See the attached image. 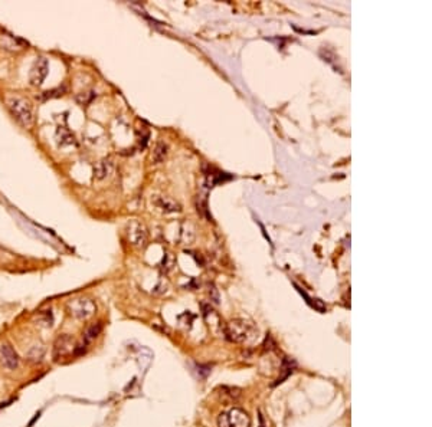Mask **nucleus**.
I'll use <instances>...</instances> for the list:
<instances>
[{"instance_id":"nucleus-1","label":"nucleus","mask_w":432,"mask_h":427,"mask_svg":"<svg viewBox=\"0 0 432 427\" xmlns=\"http://www.w3.org/2000/svg\"><path fill=\"white\" fill-rule=\"evenodd\" d=\"M225 337L228 338L232 342H241V344H248L255 341L258 337V328L257 325L250 321V319H232L228 324H225L223 327Z\"/></svg>"},{"instance_id":"nucleus-2","label":"nucleus","mask_w":432,"mask_h":427,"mask_svg":"<svg viewBox=\"0 0 432 427\" xmlns=\"http://www.w3.org/2000/svg\"><path fill=\"white\" fill-rule=\"evenodd\" d=\"M6 105H8L10 115L16 119V122L20 124L23 128H30L35 124L33 107L29 100L23 97H9L6 100Z\"/></svg>"},{"instance_id":"nucleus-3","label":"nucleus","mask_w":432,"mask_h":427,"mask_svg":"<svg viewBox=\"0 0 432 427\" xmlns=\"http://www.w3.org/2000/svg\"><path fill=\"white\" fill-rule=\"evenodd\" d=\"M251 420L245 410L238 407L231 408L226 413H222L218 417L219 427H250Z\"/></svg>"},{"instance_id":"nucleus-4","label":"nucleus","mask_w":432,"mask_h":427,"mask_svg":"<svg viewBox=\"0 0 432 427\" xmlns=\"http://www.w3.org/2000/svg\"><path fill=\"white\" fill-rule=\"evenodd\" d=\"M68 311H70L71 315L75 317V318L87 319L95 314L97 305L91 298L81 297V298L71 299L70 302H68Z\"/></svg>"},{"instance_id":"nucleus-5","label":"nucleus","mask_w":432,"mask_h":427,"mask_svg":"<svg viewBox=\"0 0 432 427\" xmlns=\"http://www.w3.org/2000/svg\"><path fill=\"white\" fill-rule=\"evenodd\" d=\"M127 239L133 246L143 248L149 240V230L139 220H131L127 226Z\"/></svg>"},{"instance_id":"nucleus-6","label":"nucleus","mask_w":432,"mask_h":427,"mask_svg":"<svg viewBox=\"0 0 432 427\" xmlns=\"http://www.w3.org/2000/svg\"><path fill=\"white\" fill-rule=\"evenodd\" d=\"M74 348H75V339L68 335V334H64V335H59V337L55 339L53 342V348H52V358L55 363H58L64 358L70 357L71 354L74 352Z\"/></svg>"},{"instance_id":"nucleus-7","label":"nucleus","mask_w":432,"mask_h":427,"mask_svg":"<svg viewBox=\"0 0 432 427\" xmlns=\"http://www.w3.org/2000/svg\"><path fill=\"white\" fill-rule=\"evenodd\" d=\"M48 70H49V62L45 58H39V59L35 60L32 69H30L29 74V81L30 84L33 87H40L43 84V81L48 75Z\"/></svg>"},{"instance_id":"nucleus-8","label":"nucleus","mask_w":432,"mask_h":427,"mask_svg":"<svg viewBox=\"0 0 432 427\" xmlns=\"http://www.w3.org/2000/svg\"><path fill=\"white\" fill-rule=\"evenodd\" d=\"M20 358L18 352L10 347L9 344H2L0 345V364L8 370H16L19 367Z\"/></svg>"},{"instance_id":"nucleus-9","label":"nucleus","mask_w":432,"mask_h":427,"mask_svg":"<svg viewBox=\"0 0 432 427\" xmlns=\"http://www.w3.org/2000/svg\"><path fill=\"white\" fill-rule=\"evenodd\" d=\"M114 169H115L114 159L105 157V159L100 160V161L94 166V179L100 180V181L101 180H105L112 174Z\"/></svg>"},{"instance_id":"nucleus-10","label":"nucleus","mask_w":432,"mask_h":427,"mask_svg":"<svg viewBox=\"0 0 432 427\" xmlns=\"http://www.w3.org/2000/svg\"><path fill=\"white\" fill-rule=\"evenodd\" d=\"M154 204L164 213H176L180 211V204L170 197H156Z\"/></svg>"},{"instance_id":"nucleus-11","label":"nucleus","mask_w":432,"mask_h":427,"mask_svg":"<svg viewBox=\"0 0 432 427\" xmlns=\"http://www.w3.org/2000/svg\"><path fill=\"white\" fill-rule=\"evenodd\" d=\"M167 151H169V146L164 143V141H159L154 147V151H153V156H151V160L154 164H159L161 161H164V159L167 157Z\"/></svg>"},{"instance_id":"nucleus-12","label":"nucleus","mask_w":432,"mask_h":427,"mask_svg":"<svg viewBox=\"0 0 432 427\" xmlns=\"http://www.w3.org/2000/svg\"><path fill=\"white\" fill-rule=\"evenodd\" d=\"M102 331V322H95V324H91L90 327L85 329L84 332V341L90 344L92 339L98 337Z\"/></svg>"},{"instance_id":"nucleus-13","label":"nucleus","mask_w":432,"mask_h":427,"mask_svg":"<svg viewBox=\"0 0 432 427\" xmlns=\"http://www.w3.org/2000/svg\"><path fill=\"white\" fill-rule=\"evenodd\" d=\"M56 138H58V144L59 146H71L74 144V135L71 134L70 131L64 127H59L58 131H56Z\"/></svg>"},{"instance_id":"nucleus-14","label":"nucleus","mask_w":432,"mask_h":427,"mask_svg":"<svg viewBox=\"0 0 432 427\" xmlns=\"http://www.w3.org/2000/svg\"><path fill=\"white\" fill-rule=\"evenodd\" d=\"M43 357H45V347H40V345L32 347L28 352V360L32 363H40Z\"/></svg>"},{"instance_id":"nucleus-15","label":"nucleus","mask_w":432,"mask_h":427,"mask_svg":"<svg viewBox=\"0 0 432 427\" xmlns=\"http://www.w3.org/2000/svg\"><path fill=\"white\" fill-rule=\"evenodd\" d=\"M295 288H297V291H298V292L301 294L304 298L307 299V302H308V304L312 305L313 308L317 309V311H320V312H326V309H327V308H326V305L323 304L320 299H317V298L313 299V298H310V297H308V295H307V294H305V292H304V291H302L301 288H298L297 285H295Z\"/></svg>"},{"instance_id":"nucleus-16","label":"nucleus","mask_w":432,"mask_h":427,"mask_svg":"<svg viewBox=\"0 0 432 427\" xmlns=\"http://www.w3.org/2000/svg\"><path fill=\"white\" fill-rule=\"evenodd\" d=\"M222 397L229 398V400H236L241 397V390L235 387H222Z\"/></svg>"},{"instance_id":"nucleus-17","label":"nucleus","mask_w":432,"mask_h":427,"mask_svg":"<svg viewBox=\"0 0 432 427\" xmlns=\"http://www.w3.org/2000/svg\"><path fill=\"white\" fill-rule=\"evenodd\" d=\"M39 321L43 324V325H46V327H52V324H53V315H52V311H50V309L40 311Z\"/></svg>"},{"instance_id":"nucleus-18","label":"nucleus","mask_w":432,"mask_h":427,"mask_svg":"<svg viewBox=\"0 0 432 427\" xmlns=\"http://www.w3.org/2000/svg\"><path fill=\"white\" fill-rule=\"evenodd\" d=\"M94 97H95L94 92H81V94L77 95V101L80 102L81 105H87V104H90L91 101L94 100Z\"/></svg>"},{"instance_id":"nucleus-19","label":"nucleus","mask_w":432,"mask_h":427,"mask_svg":"<svg viewBox=\"0 0 432 427\" xmlns=\"http://www.w3.org/2000/svg\"><path fill=\"white\" fill-rule=\"evenodd\" d=\"M173 263H174L173 255H171V253H166L164 258H163V262H161V269H163L164 272H169L171 266H173Z\"/></svg>"},{"instance_id":"nucleus-20","label":"nucleus","mask_w":432,"mask_h":427,"mask_svg":"<svg viewBox=\"0 0 432 427\" xmlns=\"http://www.w3.org/2000/svg\"><path fill=\"white\" fill-rule=\"evenodd\" d=\"M88 351V342H85V341H82L81 344H75V348H74V355L75 357H81V355H84L85 352Z\"/></svg>"},{"instance_id":"nucleus-21","label":"nucleus","mask_w":432,"mask_h":427,"mask_svg":"<svg viewBox=\"0 0 432 427\" xmlns=\"http://www.w3.org/2000/svg\"><path fill=\"white\" fill-rule=\"evenodd\" d=\"M65 91V88H58V90H52V91H46V92H43V97L42 98H55V97H60L62 95V92Z\"/></svg>"}]
</instances>
